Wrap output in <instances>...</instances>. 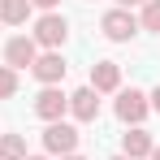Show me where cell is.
<instances>
[{
    "instance_id": "1",
    "label": "cell",
    "mask_w": 160,
    "mask_h": 160,
    "mask_svg": "<svg viewBox=\"0 0 160 160\" xmlns=\"http://www.w3.org/2000/svg\"><path fill=\"white\" fill-rule=\"evenodd\" d=\"M30 39H35L43 52H61V43L69 39V22H65L61 13H43V18H35V30H30Z\"/></svg>"
},
{
    "instance_id": "2",
    "label": "cell",
    "mask_w": 160,
    "mask_h": 160,
    "mask_svg": "<svg viewBox=\"0 0 160 160\" xmlns=\"http://www.w3.org/2000/svg\"><path fill=\"white\" fill-rule=\"evenodd\" d=\"M112 112H117V121H126V126H143V117L152 112V104H147V91H138V87H121V91H117V104H112Z\"/></svg>"
},
{
    "instance_id": "3",
    "label": "cell",
    "mask_w": 160,
    "mask_h": 160,
    "mask_svg": "<svg viewBox=\"0 0 160 160\" xmlns=\"http://www.w3.org/2000/svg\"><path fill=\"white\" fill-rule=\"evenodd\" d=\"M100 30H104V39H112V43H130L134 35H138V18H134L130 9H108L104 18H100Z\"/></svg>"
},
{
    "instance_id": "4",
    "label": "cell",
    "mask_w": 160,
    "mask_h": 160,
    "mask_svg": "<svg viewBox=\"0 0 160 160\" xmlns=\"http://www.w3.org/2000/svg\"><path fill=\"white\" fill-rule=\"evenodd\" d=\"M65 112H69V95H65L61 87H43V91L35 95V117H43L48 126H52V121H65Z\"/></svg>"
},
{
    "instance_id": "5",
    "label": "cell",
    "mask_w": 160,
    "mask_h": 160,
    "mask_svg": "<svg viewBox=\"0 0 160 160\" xmlns=\"http://www.w3.org/2000/svg\"><path fill=\"white\" fill-rule=\"evenodd\" d=\"M78 138L82 134L69 126V121H52L48 130H43V147L52 152V156H69V152H78Z\"/></svg>"
},
{
    "instance_id": "6",
    "label": "cell",
    "mask_w": 160,
    "mask_h": 160,
    "mask_svg": "<svg viewBox=\"0 0 160 160\" xmlns=\"http://www.w3.org/2000/svg\"><path fill=\"white\" fill-rule=\"evenodd\" d=\"M87 87H91L95 95H112V91H121V65H117V61H95Z\"/></svg>"
},
{
    "instance_id": "7",
    "label": "cell",
    "mask_w": 160,
    "mask_h": 160,
    "mask_svg": "<svg viewBox=\"0 0 160 160\" xmlns=\"http://www.w3.org/2000/svg\"><path fill=\"white\" fill-rule=\"evenodd\" d=\"M35 56H39V43H35L30 35H18V39L4 43V65H9V69H30Z\"/></svg>"
},
{
    "instance_id": "8",
    "label": "cell",
    "mask_w": 160,
    "mask_h": 160,
    "mask_svg": "<svg viewBox=\"0 0 160 160\" xmlns=\"http://www.w3.org/2000/svg\"><path fill=\"white\" fill-rule=\"evenodd\" d=\"M65 69H69V65H65V56H61V52H39V56H35V65H30V74L43 82V87H61Z\"/></svg>"
},
{
    "instance_id": "9",
    "label": "cell",
    "mask_w": 160,
    "mask_h": 160,
    "mask_svg": "<svg viewBox=\"0 0 160 160\" xmlns=\"http://www.w3.org/2000/svg\"><path fill=\"white\" fill-rule=\"evenodd\" d=\"M152 147H156V138L143 130V126H130V130L121 134V156H130V160H147Z\"/></svg>"
},
{
    "instance_id": "10",
    "label": "cell",
    "mask_w": 160,
    "mask_h": 160,
    "mask_svg": "<svg viewBox=\"0 0 160 160\" xmlns=\"http://www.w3.org/2000/svg\"><path fill=\"white\" fill-rule=\"evenodd\" d=\"M69 112H74V121H95V117H100V95H95L91 87H78V91L69 95Z\"/></svg>"
},
{
    "instance_id": "11",
    "label": "cell",
    "mask_w": 160,
    "mask_h": 160,
    "mask_svg": "<svg viewBox=\"0 0 160 160\" xmlns=\"http://www.w3.org/2000/svg\"><path fill=\"white\" fill-rule=\"evenodd\" d=\"M30 0H0V26H26Z\"/></svg>"
},
{
    "instance_id": "12",
    "label": "cell",
    "mask_w": 160,
    "mask_h": 160,
    "mask_svg": "<svg viewBox=\"0 0 160 160\" xmlns=\"http://www.w3.org/2000/svg\"><path fill=\"white\" fill-rule=\"evenodd\" d=\"M0 160H26V138L22 134H0Z\"/></svg>"
},
{
    "instance_id": "13",
    "label": "cell",
    "mask_w": 160,
    "mask_h": 160,
    "mask_svg": "<svg viewBox=\"0 0 160 160\" xmlns=\"http://www.w3.org/2000/svg\"><path fill=\"white\" fill-rule=\"evenodd\" d=\"M138 26L143 30H160V0H147L138 9Z\"/></svg>"
},
{
    "instance_id": "14",
    "label": "cell",
    "mask_w": 160,
    "mask_h": 160,
    "mask_svg": "<svg viewBox=\"0 0 160 160\" xmlns=\"http://www.w3.org/2000/svg\"><path fill=\"white\" fill-rule=\"evenodd\" d=\"M18 95V69L0 65V100H13Z\"/></svg>"
},
{
    "instance_id": "15",
    "label": "cell",
    "mask_w": 160,
    "mask_h": 160,
    "mask_svg": "<svg viewBox=\"0 0 160 160\" xmlns=\"http://www.w3.org/2000/svg\"><path fill=\"white\" fill-rule=\"evenodd\" d=\"M61 0H30V9H43V13H56Z\"/></svg>"
},
{
    "instance_id": "16",
    "label": "cell",
    "mask_w": 160,
    "mask_h": 160,
    "mask_svg": "<svg viewBox=\"0 0 160 160\" xmlns=\"http://www.w3.org/2000/svg\"><path fill=\"white\" fill-rule=\"evenodd\" d=\"M147 0H117V9H143Z\"/></svg>"
},
{
    "instance_id": "17",
    "label": "cell",
    "mask_w": 160,
    "mask_h": 160,
    "mask_svg": "<svg viewBox=\"0 0 160 160\" xmlns=\"http://www.w3.org/2000/svg\"><path fill=\"white\" fill-rule=\"evenodd\" d=\"M147 104H152V112H160V87L152 91V95H147Z\"/></svg>"
},
{
    "instance_id": "18",
    "label": "cell",
    "mask_w": 160,
    "mask_h": 160,
    "mask_svg": "<svg viewBox=\"0 0 160 160\" xmlns=\"http://www.w3.org/2000/svg\"><path fill=\"white\" fill-rule=\"evenodd\" d=\"M147 160H160V143H156V147H152V156H147Z\"/></svg>"
},
{
    "instance_id": "19",
    "label": "cell",
    "mask_w": 160,
    "mask_h": 160,
    "mask_svg": "<svg viewBox=\"0 0 160 160\" xmlns=\"http://www.w3.org/2000/svg\"><path fill=\"white\" fill-rule=\"evenodd\" d=\"M61 160H87V156H78V152H69V156H61Z\"/></svg>"
},
{
    "instance_id": "20",
    "label": "cell",
    "mask_w": 160,
    "mask_h": 160,
    "mask_svg": "<svg viewBox=\"0 0 160 160\" xmlns=\"http://www.w3.org/2000/svg\"><path fill=\"white\" fill-rule=\"evenodd\" d=\"M108 160H130V156H108Z\"/></svg>"
},
{
    "instance_id": "21",
    "label": "cell",
    "mask_w": 160,
    "mask_h": 160,
    "mask_svg": "<svg viewBox=\"0 0 160 160\" xmlns=\"http://www.w3.org/2000/svg\"><path fill=\"white\" fill-rule=\"evenodd\" d=\"M26 160H48V156H26Z\"/></svg>"
}]
</instances>
